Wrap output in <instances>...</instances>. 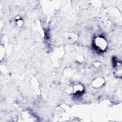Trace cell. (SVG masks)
<instances>
[{"label": "cell", "instance_id": "6da1fadb", "mask_svg": "<svg viewBox=\"0 0 122 122\" xmlns=\"http://www.w3.org/2000/svg\"><path fill=\"white\" fill-rule=\"evenodd\" d=\"M93 46L95 49L99 51L102 52L104 51L107 47L106 41L102 37H97L94 41Z\"/></svg>", "mask_w": 122, "mask_h": 122}, {"label": "cell", "instance_id": "7a4b0ae2", "mask_svg": "<svg viewBox=\"0 0 122 122\" xmlns=\"http://www.w3.org/2000/svg\"><path fill=\"white\" fill-rule=\"evenodd\" d=\"M104 82V80L101 78H97L92 82V85L94 87H100L102 86Z\"/></svg>", "mask_w": 122, "mask_h": 122}, {"label": "cell", "instance_id": "3957f363", "mask_svg": "<svg viewBox=\"0 0 122 122\" xmlns=\"http://www.w3.org/2000/svg\"><path fill=\"white\" fill-rule=\"evenodd\" d=\"M83 87L81 85H75L73 87V92L75 94H79L81 92L83 91Z\"/></svg>", "mask_w": 122, "mask_h": 122}]
</instances>
